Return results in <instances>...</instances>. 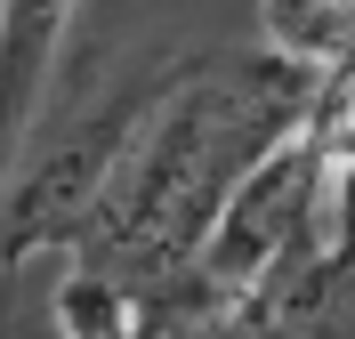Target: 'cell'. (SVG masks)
I'll return each mask as SVG.
<instances>
[{"instance_id":"3","label":"cell","mask_w":355,"mask_h":339,"mask_svg":"<svg viewBox=\"0 0 355 339\" xmlns=\"http://www.w3.org/2000/svg\"><path fill=\"white\" fill-rule=\"evenodd\" d=\"M259 49L291 73H347L355 0H259Z\"/></svg>"},{"instance_id":"4","label":"cell","mask_w":355,"mask_h":339,"mask_svg":"<svg viewBox=\"0 0 355 339\" xmlns=\"http://www.w3.org/2000/svg\"><path fill=\"white\" fill-rule=\"evenodd\" d=\"M146 315L154 307H137L130 291H113L89 267H65V283H57V339H137Z\"/></svg>"},{"instance_id":"1","label":"cell","mask_w":355,"mask_h":339,"mask_svg":"<svg viewBox=\"0 0 355 339\" xmlns=\"http://www.w3.org/2000/svg\"><path fill=\"white\" fill-rule=\"evenodd\" d=\"M307 97H315V73L275 65L266 49H202V57L154 65L137 121L89 202L81 234L65 243V259L105 275L137 307L178 315L186 267H194L218 202L275 137L299 130Z\"/></svg>"},{"instance_id":"2","label":"cell","mask_w":355,"mask_h":339,"mask_svg":"<svg viewBox=\"0 0 355 339\" xmlns=\"http://www.w3.org/2000/svg\"><path fill=\"white\" fill-rule=\"evenodd\" d=\"M73 8L81 0H0V186L17 170L24 137L41 130L49 81H57V57H65Z\"/></svg>"},{"instance_id":"5","label":"cell","mask_w":355,"mask_h":339,"mask_svg":"<svg viewBox=\"0 0 355 339\" xmlns=\"http://www.w3.org/2000/svg\"><path fill=\"white\" fill-rule=\"evenodd\" d=\"M162 339H202V331H194L186 315H170V323H162Z\"/></svg>"}]
</instances>
